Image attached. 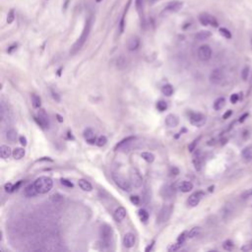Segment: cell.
Segmentation results:
<instances>
[{"label":"cell","instance_id":"obj_6","mask_svg":"<svg viewBox=\"0 0 252 252\" xmlns=\"http://www.w3.org/2000/svg\"><path fill=\"white\" fill-rule=\"evenodd\" d=\"M130 182L135 188H140L143 184V177L137 168H131L130 171Z\"/></svg>","mask_w":252,"mask_h":252},{"label":"cell","instance_id":"obj_10","mask_svg":"<svg viewBox=\"0 0 252 252\" xmlns=\"http://www.w3.org/2000/svg\"><path fill=\"white\" fill-rule=\"evenodd\" d=\"M172 213V205H163L159 213V221L160 223H166L168 221Z\"/></svg>","mask_w":252,"mask_h":252},{"label":"cell","instance_id":"obj_3","mask_svg":"<svg viewBox=\"0 0 252 252\" xmlns=\"http://www.w3.org/2000/svg\"><path fill=\"white\" fill-rule=\"evenodd\" d=\"M112 179L115 182V184L124 191L129 192L131 190V182L128 181L123 175L119 173H112Z\"/></svg>","mask_w":252,"mask_h":252},{"label":"cell","instance_id":"obj_39","mask_svg":"<svg viewBox=\"0 0 252 252\" xmlns=\"http://www.w3.org/2000/svg\"><path fill=\"white\" fill-rule=\"evenodd\" d=\"M157 108H158L160 111H165L167 108V105L165 100H160L157 103Z\"/></svg>","mask_w":252,"mask_h":252},{"label":"cell","instance_id":"obj_57","mask_svg":"<svg viewBox=\"0 0 252 252\" xmlns=\"http://www.w3.org/2000/svg\"><path fill=\"white\" fill-rule=\"evenodd\" d=\"M154 245H155V241H152V243H151V244H150V245H148V246L146 247L145 251H146V252H149V251H151V250L153 249V247H154Z\"/></svg>","mask_w":252,"mask_h":252},{"label":"cell","instance_id":"obj_50","mask_svg":"<svg viewBox=\"0 0 252 252\" xmlns=\"http://www.w3.org/2000/svg\"><path fill=\"white\" fill-rule=\"evenodd\" d=\"M13 185L12 183H6V184L4 185V189H5V191L6 192H8V193H11L13 192Z\"/></svg>","mask_w":252,"mask_h":252},{"label":"cell","instance_id":"obj_36","mask_svg":"<svg viewBox=\"0 0 252 252\" xmlns=\"http://www.w3.org/2000/svg\"><path fill=\"white\" fill-rule=\"evenodd\" d=\"M138 216L140 218V220L143 222V223H146L149 219V213L147 212V211L145 209H141L139 210V212H138Z\"/></svg>","mask_w":252,"mask_h":252},{"label":"cell","instance_id":"obj_4","mask_svg":"<svg viewBox=\"0 0 252 252\" xmlns=\"http://www.w3.org/2000/svg\"><path fill=\"white\" fill-rule=\"evenodd\" d=\"M112 236H113V233H112L111 227L108 226V224H104V226L100 228V237H101V240H103V243L108 246L112 241Z\"/></svg>","mask_w":252,"mask_h":252},{"label":"cell","instance_id":"obj_23","mask_svg":"<svg viewBox=\"0 0 252 252\" xmlns=\"http://www.w3.org/2000/svg\"><path fill=\"white\" fill-rule=\"evenodd\" d=\"M24 194L26 197H35L37 194H39L35 183H33V184H29L27 186L24 190Z\"/></svg>","mask_w":252,"mask_h":252},{"label":"cell","instance_id":"obj_34","mask_svg":"<svg viewBox=\"0 0 252 252\" xmlns=\"http://www.w3.org/2000/svg\"><path fill=\"white\" fill-rule=\"evenodd\" d=\"M50 200L53 204H61L64 201V197L59 193H56L50 196Z\"/></svg>","mask_w":252,"mask_h":252},{"label":"cell","instance_id":"obj_35","mask_svg":"<svg viewBox=\"0 0 252 252\" xmlns=\"http://www.w3.org/2000/svg\"><path fill=\"white\" fill-rule=\"evenodd\" d=\"M211 37V33L209 31H201L198 33H196V39L198 40H205Z\"/></svg>","mask_w":252,"mask_h":252},{"label":"cell","instance_id":"obj_5","mask_svg":"<svg viewBox=\"0 0 252 252\" xmlns=\"http://www.w3.org/2000/svg\"><path fill=\"white\" fill-rule=\"evenodd\" d=\"M206 116L202 113L199 112H191L189 116V121L192 125L196 127H202L203 125H205L206 123Z\"/></svg>","mask_w":252,"mask_h":252},{"label":"cell","instance_id":"obj_63","mask_svg":"<svg viewBox=\"0 0 252 252\" xmlns=\"http://www.w3.org/2000/svg\"><path fill=\"white\" fill-rule=\"evenodd\" d=\"M251 43H252V39H251Z\"/></svg>","mask_w":252,"mask_h":252},{"label":"cell","instance_id":"obj_40","mask_svg":"<svg viewBox=\"0 0 252 252\" xmlns=\"http://www.w3.org/2000/svg\"><path fill=\"white\" fill-rule=\"evenodd\" d=\"M107 143V138L105 137V136H100V137L97 139V145L99 146V147H103V146H105V144Z\"/></svg>","mask_w":252,"mask_h":252},{"label":"cell","instance_id":"obj_26","mask_svg":"<svg viewBox=\"0 0 252 252\" xmlns=\"http://www.w3.org/2000/svg\"><path fill=\"white\" fill-rule=\"evenodd\" d=\"M12 150L10 147L6 146V145H2L0 147V156H1L2 159H8L9 157L12 155Z\"/></svg>","mask_w":252,"mask_h":252},{"label":"cell","instance_id":"obj_29","mask_svg":"<svg viewBox=\"0 0 252 252\" xmlns=\"http://www.w3.org/2000/svg\"><path fill=\"white\" fill-rule=\"evenodd\" d=\"M162 93L167 97H171L173 94V87L171 84H166L162 88Z\"/></svg>","mask_w":252,"mask_h":252},{"label":"cell","instance_id":"obj_62","mask_svg":"<svg viewBox=\"0 0 252 252\" xmlns=\"http://www.w3.org/2000/svg\"><path fill=\"white\" fill-rule=\"evenodd\" d=\"M96 1H97V2H100V1H101V0H96Z\"/></svg>","mask_w":252,"mask_h":252},{"label":"cell","instance_id":"obj_14","mask_svg":"<svg viewBox=\"0 0 252 252\" xmlns=\"http://www.w3.org/2000/svg\"><path fill=\"white\" fill-rule=\"evenodd\" d=\"M181 7H182V2L178 1V0H174V1L168 2L163 10L167 12H177L181 9Z\"/></svg>","mask_w":252,"mask_h":252},{"label":"cell","instance_id":"obj_38","mask_svg":"<svg viewBox=\"0 0 252 252\" xmlns=\"http://www.w3.org/2000/svg\"><path fill=\"white\" fill-rule=\"evenodd\" d=\"M223 247L227 251H231L234 249V242L231 240H226L223 243Z\"/></svg>","mask_w":252,"mask_h":252},{"label":"cell","instance_id":"obj_30","mask_svg":"<svg viewBox=\"0 0 252 252\" xmlns=\"http://www.w3.org/2000/svg\"><path fill=\"white\" fill-rule=\"evenodd\" d=\"M17 138V131L15 129L13 128H10L8 129L7 131H6V139L10 142H14Z\"/></svg>","mask_w":252,"mask_h":252},{"label":"cell","instance_id":"obj_55","mask_svg":"<svg viewBox=\"0 0 252 252\" xmlns=\"http://www.w3.org/2000/svg\"><path fill=\"white\" fill-rule=\"evenodd\" d=\"M171 172H172V174L177 175V174L179 173V169H178L177 167H172V168H171Z\"/></svg>","mask_w":252,"mask_h":252},{"label":"cell","instance_id":"obj_12","mask_svg":"<svg viewBox=\"0 0 252 252\" xmlns=\"http://www.w3.org/2000/svg\"><path fill=\"white\" fill-rule=\"evenodd\" d=\"M224 79V73L220 68H216L210 74V82L214 85H219Z\"/></svg>","mask_w":252,"mask_h":252},{"label":"cell","instance_id":"obj_20","mask_svg":"<svg viewBox=\"0 0 252 252\" xmlns=\"http://www.w3.org/2000/svg\"><path fill=\"white\" fill-rule=\"evenodd\" d=\"M140 45V39L138 37H132L130 39L128 40L127 47L130 51H134L136 49H138V47Z\"/></svg>","mask_w":252,"mask_h":252},{"label":"cell","instance_id":"obj_60","mask_svg":"<svg viewBox=\"0 0 252 252\" xmlns=\"http://www.w3.org/2000/svg\"><path fill=\"white\" fill-rule=\"evenodd\" d=\"M56 117H57V120H58L59 122H63V118H62V116H60L59 114H56Z\"/></svg>","mask_w":252,"mask_h":252},{"label":"cell","instance_id":"obj_31","mask_svg":"<svg viewBox=\"0 0 252 252\" xmlns=\"http://www.w3.org/2000/svg\"><path fill=\"white\" fill-rule=\"evenodd\" d=\"M141 158L144 161H146L147 162L152 163L155 161V155L150 152H143L141 153Z\"/></svg>","mask_w":252,"mask_h":252},{"label":"cell","instance_id":"obj_22","mask_svg":"<svg viewBox=\"0 0 252 252\" xmlns=\"http://www.w3.org/2000/svg\"><path fill=\"white\" fill-rule=\"evenodd\" d=\"M193 163H194V167H195L196 171L200 172L201 168H202V165H203V158H202L200 152H197L195 154L194 158H193Z\"/></svg>","mask_w":252,"mask_h":252},{"label":"cell","instance_id":"obj_61","mask_svg":"<svg viewBox=\"0 0 252 252\" xmlns=\"http://www.w3.org/2000/svg\"><path fill=\"white\" fill-rule=\"evenodd\" d=\"M249 245H250V247H251V249H252V239H251V241H250V244H249Z\"/></svg>","mask_w":252,"mask_h":252},{"label":"cell","instance_id":"obj_41","mask_svg":"<svg viewBox=\"0 0 252 252\" xmlns=\"http://www.w3.org/2000/svg\"><path fill=\"white\" fill-rule=\"evenodd\" d=\"M220 33L226 39H231V33L226 28H220Z\"/></svg>","mask_w":252,"mask_h":252},{"label":"cell","instance_id":"obj_24","mask_svg":"<svg viewBox=\"0 0 252 252\" xmlns=\"http://www.w3.org/2000/svg\"><path fill=\"white\" fill-rule=\"evenodd\" d=\"M178 189L183 193H187L193 189V184L190 181H181L178 185Z\"/></svg>","mask_w":252,"mask_h":252},{"label":"cell","instance_id":"obj_42","mask_svg":"<svg viewBox=\"0 0 252 252\" xmlns=\"http://www.w3.org/2000/svg\"><path fill=\"white\" fill-rule=\"evenodd\" d=\"M143 5H144V0H135V6L136 9L139 13L143 11Z\"/></svg>","mask_w":252,"mask_h":252},{"label":"cell","instance_id":"obj_17","mask_svg":"<svg viewBox=\"0 0 252 252\" xmlns=\"http://www.w3.org/2000/svg\"><path fill=\"white\" fill-rule=\"evenodd\" d=\"M165 122H166L167 126L171 127V128H174V127H176V126L178 125V123H179V119H178V117L176 116L175 114H173V113H169V114L167 115Z\"/></svg>","mask_w":252,"mask_h":252},{"label":"cell","instance_id":"obj_9","mask_svg":"<svg viewBox=\"0 0 252 252\" xmlns=\"http://www.w3.org/2000/svg\"><path fill=\"white\" fill-rule=\"evenodd\" d=\"M197 54H198V57L201 61H208L212 57V49L209 45L204 44L198 49Z\"/></svg>","mask_w":252,"mask_h":252},{"label":"cell","instance_id":"obj_56","mask_svg":"<svg viewBox=\"0 0 252 252\" xmlns=\"http://www.w3.org/2000/svg\"><path fill=\"white\" fill-rule=\"evenodd\" d=\"M231 114H233V111H228L226 113H224V114L223 115V118H224V119H228Z\"/></svg>","mask_w":252,"mask_h":252},{"label":"cell","instance_id":"obj_44","mask_svg":"<svg viewBox=\"0 0 252 252\" xmlns=\"http://www.w3.org/2000/svg\"><path fill=\"white\" fill-rule=\"evenodd\" d=\"M15 20V13H14V10H10L8 12V16H7V23L8 24H11L13 23V21Z\"/></svg>","mask_w":252,"mask_h":252},{"label":"cell","instance_id":"obj_16","mask_svg":"<svg viewBox=\"0 0 252 252\" xmlns=\"http://www.w3.org/2000/svg\"><path fill=\"white\" fill-rule=\"evenodd\" d=\"M83 135H84V138L86 139V141L89 143V144H97L96 134H95L93 129H91V128L85 129Z\"/></svg>","mask_w":252,"mask_h":252},{"label":"cell","instance_id":"obj_27","mask_svg":"<svg viewBox=\"0 0 252 252\" xmlns=\"http://www.w3.org/2000/svg\"><path fill=\"white\" fill-rule=\"evenodd\" d=\"M224 104H226V99L221 97V98H218L215 101H214V105H213V107L215 111H221L222 108L224 106Z\"/></svg>","mask_w":252,"mask_h":252},{"label":"cell","instance_id":"obj_52","mask_svg":"<svg viewBox=\"0 0 252 252\" xmlns=\"http://www.w3.org/2000/svg\"><path fill=\"white\" fill-rule=\"evenodd\" d=\"M186 234L185 233H182L179 236H178V238H177V241L178 242H180V243H184V241H185V238H186Z\"/></svg>","mask_w":252,"mask_h":252},{"label":"cell","instance_id":"obj_11","mask_svg":"<svg viewBox=\"0 0 252 252\" xmlns=\"http://www.w3.org/2000/svg\"><path fill=\"white\" fill-rule=\"evenodd\" d=\"M35 120L37 123L42 127V128H49V116H47L46 112L44 110H40L38 113L37 116H35Z\"/></svg>","mask_w":252,"mask_h":252},{"label":"cell","instance_id":"obj_43","mask_svg":"<svg viewBox=\"0 0 252 252\" xmlns=\"http://www.w3.org/2000/svg\"><path fill=\"white\" fill-rule=\"evenodd\" d=\"M182 246V243H180V242H176V243H173V244H172L171 246H169L168 248H167V250L168 251H176V250H178L180 247Z\"/></svg>","mask_w":252,"mask_h":252},{"label":"cell","instance_id":"obj_54","mask_svg":"<svg viewBox=\"0 0 252 252\" xmlns=\"http://www.w3.org/2000/svg\"><path fill=\"white\" fill-rule=\"evenodd\" d=\"M19 141H20V143H21L22 146H26L27 145V138L25 137V136H20Z\"/></svg>","mask_w":252,"mask_h":252},{"label":"cell","instance_id":"obj_18","mask_svg":"<svg viewBox=\"0 0 252 252\" xmlns=\"http://www.w3.org/2000/svg\"><path fill=\"white\" fill-rule=\"evenodd\" d=\"M136 242V237L132 233H128L123 237V245L126 248H131Z\"/></svg>","mask_w":252,"mask_h":252},{"label":"cell","instance_id":"obj_2","mask_svg":"<svg viewBox=\"0 0 252 252\" xmlns=\"http://www.w3.org/2000/svg\"><path fill=\"white\" fill-rule=\"evenodd\" d=\"M35 185L39 194H45L52 189L53 181L50 177H47V176H40L35 181Z\"/></svg>","mask_w":252,"mask_h":252},{"label":"cell","instance_id":"obj_46","mask_svg":"<svg viewBox=\"0 0 252 252\" xmlns=\"http://www.w3.org/2000/svg\"><path fill=\"white\" fill-rule=\"evenodd\" d=\"M130 201H131L132 204H134V205H136V206H138L139 204H140V202H141L140 197L137 196V195H133V196H131V197H130Z\"/></svg>","mask_w":252,"mask_h":252},{"label":"cell","instance_id":"obj_47","mask_svg":"<svg viewBox=\"0 0 252 252\" xmlns=\"http://www.w3.org/2000/svg\"><path fill=\"white\" fill-rule=\"evenodd\" d=\"M250 197H252V189H249V190H247V191H245L241 195V199L242 200H246V199L250 198Z\"/></svg>","mask_w":252,"mask_h":252},{"label":"cell","instance_id":"obj_15","mask_svg":"<svg viewBox=\"0 0 252 252\" xmlns=\"http://www.w3.org/2000/svg\"><path fill=\"white\" fill-rule=\"evenodd\" d=\"M161 194L163 198H172V197H173L175 194L174 187L172 184H167L162 188Z\"/></svg>","mask_w":252,"mask_h":252},{"label":"cell","instance_id":"obj_8","mask_svg":"<svg viewBox=\"0 0 252 252\" xmlns=\"http://www.w3.org/2000/svg\"><path fill=\"white\" fill-rule=\"evenodd\" d=\"M199 22L203 26H212L214 28H217L219 26L217 19L214 16L208 14V13H203L199 16Z\"/></svg>","mask_w":252,"mask_h":252},{"label":"cell","instance_id":"obj_48","mask_svg":"<svg viewBox=\"0 0 252 252\" xmlns=\"http://www.w3.org/2000/svg\"><path fill=\"white\" fill-rule=\"evenodd\" d=\"M198 141H199V138H198V139H196V140H194L192 143H190L189 146H188V150H189V152H193V151H194L195 148H196L197 143H198Z\"/></svg>","mask_w":252,"mask_h":252},{"label":"cell","instance_id":"obj_33","mask_svg":"<svg viewBox=\"0 0 252 252\" xmlns=\"http://www.w3.org/2000/svg\"><path fill=\"white\" fill-rule=\"evenodd\" d=\"M32 104L35 108H39L42 105V99H40L38 95H32Z\"/></svg>","mask_w":252,"mask_h":252},{"label":"cell","instance_id":"obj_58","mask_svg":"<svg viewBox=\"0 0 252 252\" xmlns=\"http://www.w3.org/2000/svg\"><path fill=\"white\" fill-rule=\"evenodd\" d=\"M21 184H22V180H20V181H18V183H17V184H15L14 186H13V192H14V191H17V190H18V188L20 187V185H21Z\"/></svg>","mask_w":252,"mask_h":252},{"label":"cell","instance_id":"obj_59","mask_svg":"<svg viewBox=\"0 0 252 252\" xmlns=\"http://www.w3.org/2000/svg\"><path fill=\"white\" fill-rule=\"evenodd\" d=\"M248 116V113H245V114H243L242 116L239 118V122H243L244 120H245V117H247Z\"/></svg>","mask_w":252,"mask_h":252},{"label":"cell","instance_id":"obj_7","mask_svg":"<svg viewBox=\"0 0 252 252\" xmlns=\"http://www.w3.org/2000/svg\"><path fill=\"white\" fill-rule=\"evenodd\" d=\"M135 139L136 138L134 137V136H129V137L124 138L123 140H121L116 146H115V150H116V151H122V152L129 151V149L131 148Z\"/></svg>","mask_w":252,"mask_h":252},{"label":"cell","instance_id":"obj_21","mask_svg":"<svg viewBox=\"0 0 252 252\" xmlns=\"http://www.w3.org/2000/svg\"><path fill=\"white\" fill-rule=\"evenodd\" d=\"M242 159L245 162H249L252 161V146L245 147L241 152Z\"/></svg>","mask_w":252,"mask_h":252},{"label":"cell","instance_id":"obj_1","mask_svg":"<svg viewBox=\"0 0 252 252\" xmlns=\"http://www.w3.org/2000/svg\"><path fill=\"white\" fill-rule=\"evenodd\" d=\"M90 31H91V20L89 19L88 21L86 22V25L84 27V30L82 32L80 38L78 39V40L76 43L74 44V45L72 46V49H71V54H75L76 52H78L81 49L82 46L84 45V44L86 43V40L89 37V33H90Z\"/></svg>","mask_w":252,"mask_h":252},{"label":"cell","instance_id":"obj_37","mask_svg":"<svg viewBox=\"0 0 252 252\" xmlns=\"http://www.w3.org/2000/svg\"><path fill=\"white\" fill-rule=\"evenodd\" d=\"M200 230H201V228H199V227H195V228L191 229L189 230V233L187 234V237L193 238V237L197 236V235L200 234Z\"/></svg>","mask_w":252,"mask_h":252},{"label":"cell","instance_id":"obj_51","mask_svg":"<svg viewBox=\"0 0 252 252\" xmlns=\"http://www.w3.org/2000/svg\"><path fill=\"white\" fill-rule=\"evenodd\" d=\"M50 92H51V96H52V98H53L54 100H55L57 101V103H59V101H60V97L58 96V94H57L56 92H54L52 89H50Z\"/></svg>","mask_w":252,"mask_h":252},{"label":"cell","instance_id":"obj_25","mask_svg":"<svg viewBox=\"0 0 252 252\" xmlns=\"http://www.w3.org/2000/svg\"><path fill=\"white\" fill-rule=\"evenodd\" d=\"M78 185L79 187L83 190V191H87V192H90L92 191V189H93V186L91 183L86 180V179H79L78 181Z\"/></svg>","mask_w":252,"mask_h":252},{"label":"cell","instance_id":"obj_49","mask_svg":"<svg viewBox=\"0 0 252 252\" xmlns=\"http://www.w3.org/2000/svg\"><path fill=\"white\" fill-rule=\"evenodd\" d=\"M61 183H62V184L64 185V186H66V187H70V188H72L73 187V183L71 182V181H69V180H67V179H65V178H61Z\"/></svg>","mask_w":252,"mask_h":252},{"label":"cell","instance_id":"obj_13","mask_svg":"<svg viewBox=\"0 0 252 252\" xmlns=\"http://www.w3.org/2000/svg\"><path fill=\"white\" fill-rule=\"evenodd\" d=\"M204 196V193L202 191H197L193 194L189 196V198L187 200V203L190 207H196L198 204L200 203L202 197Z\"/></svg>","mask_w":252,"mask_h":252},{"label":"cell","instance_id":"obj_28","mask_svg":"<svg viewBox=\"0 0 252 252\" xmlns=\"http://www.w3.org/2000/svg\"><path fill=\"white\" fill-rule=\"evenodd\" d=\"M12 156L15 160H21L25 156V150L23 148H15L13 150Z\"/></svg>","mask_w":252,"mask_h":252},{"label":"cell","instance_id":"obj_19","mask_svg":"<svg viewBox=\"0 0 252 252\" xmlns=\"http://www.w3.org/2000/svg\"><path fill=\"white\" fill-rule=\"evenodd\" d=\"M113 217H114L115 221H117V222L123 221L125 219V217H126V209L124 207H118L116 210L114 211Z\"/></svg>","mask_w":252,"mask_h":252},{"label":"cell","instance_id":"obj_45","mask_svg":"<svg viewBox=\"0 0 252 252\" xmlns=\"http://www.w3.org/2000/svg\"><path fill=\"white\" fill-rule=\"evenodd\" d=\"M248 75H249V68L248 67H244L242 71H241V78L246 81L248 79Z\"/></svg>","mask_w":252,"mask_h":252},{"label":"cell","instance_id":"obj_32","mask_svg":"<svg viewBox=\"0 0 252 252\" xmlns=\"http://www.w3.org/2000/svg\"><path fill=\"white\" fill-rule=\"evenodd\" d=\"M130 2L131 1L128 2L127 8H125V11L123 13V15H122V17L120 19V22H119V32H120V33H122L124 32V28H125V15H126V13H127V9L129 8V6H130Z\"/></svg>","mask_w":252,"mask_h":252},{"label":"cell","instance_id":"obj_53","mask_svg":"<svg viewBox=\"0 0 252 252\" xmlns=\"http://www.w3.org/2000/svg\"><path fill=\"white\" fill-rule=\"evenodd\" d=\"M237 100H238V95H237V94L231 95V97H230V101H231V103H233V104H235Z\"/></svg>","mask_w":252,"mask_h":252}]
</instances>
